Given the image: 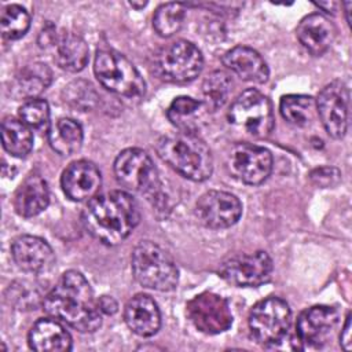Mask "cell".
Returning <instances> with one entry per match:
<instances>
[{"mask_svg":"<svg viewBox=\"0 0 352 352\" xmlns=\"http://www.w3.org/2000/svg\"><path fill=\"white\" fill-rule=\"evenodd\" d=\"M44 311L81 333H92L102 324V312L88 280L77 271L65 272L45 294Z\"/></svg>","mask_w":352,"mask_h":352,"instance_id":"1","label":"cell"},{"mask_svg":"<svg viewBox=\"0 0 352 352\" xmlns=\"http://www.w3.org/2000/svg\"><path fill=\"white\" fill-rule=\"evenodd\" d=\"M81 220L91 236L107 246H114L135 230L140 212L129 192L114 190L91 198L82 210Z\"/></svg>","mask_w":352,"mask_h":352,"instance_id":"2","label":"cell"},{"mask_svg":"<svg viewBox=\"0 0 352 352\" xmlns=\"http://www.w3.org/2000/svg\"><path fill=\"white\" fill-rule=\"evenodd\" d=\"M158 157L183 177L192 182H204L213 170V157L208 144L190 132L164 135L155 144Z\"/></svg>","mask_w":352,"mask_h":352,"instance_id":"3","label":"cell"},{"mask_svg":"<svg viewBox=\"0 0 352 352\" xmlns=\"http://www.w3.org/2000/svg\"><path fill=\"white\" fill-rule=\"evenodd\" d=\"M114 173L118 183L129 191L144 194L157 209L164 205L161 182L150 155L140 148H125L114 161Z\"/></svg>","mask_w":352,"mask_h":352,"instance_id":"4","label":"cell"},{"mask_svg":"<svg viewBox=\"0 0 352 352\" xmlns=\"http://www.w3.org/2000/svg\"><path fill=\"white\" fill-rule=\"evenodd\" d=\"M132 272L142 286L158 292L173 290L179 282V271L173 258L151 241H142L133 249Z\"/></svg>","mask_w":352,"mask_h":352,"instance_id":"5","label":"cell"},{"mask_svg":"<svg viewBox=\"0 0 352 352\" xmlns=\"http://www.w3.org/2000/svg\"><path fill=\"white\" fill-rule=\"evenodd\" d=\"M94 72L98 81L110 92L126 98L140 99L146 92V82L138 69L122 54L113 50L96 52Z\"/></svg>","mask_w":352,"mask_h":352,"instance_id":"6","label":"cell"},{"mask_svg":"<svg viewBox=\"0 0 352 352\" xmlns=\"http://www.w3.org/2000/svg\"><path fill=\"white\" fill-rule=\"evenodd\" d=\"M204 67V58L198 47L187 40H176L162 47L154 62L157 76L175 84L195 80Z\"/></svg>","mask_w":352,"mask_h":352,"instance_id":"7","label":"cell"},{"mask_svg":"<svg viewBox=\"0 0 352 352\" xmlns=\"http://www.w3.org/2000/svg\"><path fill=\"white\" fill-rule=\"evenodd\" d=\"M292 312L286 301L268 297L253 305L249 314V330L256 342L265 348L282 342L289 333Z\"/></svg>","mask_w":352,"mask_h":352,"instance_id":"8","label":"cell"},{"mask_svg":"<svg viewBox=\"0 0 352 352\" xmlns=\"http://www.w3.org/2000/svg\"><path fill=\"white\" fill-rule=\"evenodd\" d=\"M228 120L254 138L268 136L275 125L272 104L257 89H246L238 95L228 110Z\"/></svg>","mask_w":352,"mask_h":352,"instance_id":"9","label":"cell"},{"mask_svg":"<svg viewBox=\"0 0 352 352\" xmlns=\"http://www.w3.org/2000/svg\"><path fill=\"white\" fill-rule=\"evenodd\" d=\"M228 172L246 184H260L271 175L272 155L257 144L236 143L226 158Z\"/></svg>","mask_w":352,"mask_h":352,"instance_id":"10","label":"cell"},{"mask_svg":"<svg viewBox=\"0 0 352 352\" xmlns=\"http://www.w3.org/2000/svg\"><path fill=\"white\" fill-rule=\"evenodd\" d=\"M186 314L194 327L205 334H219L232 324L228 301L210 292L201 293L187 302Z\"/></svg>","mask_w":352,"mask_h":352,"instance_id":"11","label":"cell"},{"mask_svg":"<svg viewBox=\"0 0 352 352\" xmlns=\"http://www.w3.org/2000/svg\"><path fill=\"white\" fill-rule=\"evenodd\" d=\"M272 260L265 252L239 254L226 260L219 275L228 283L238 287H256L271 279Z\"/></svg>","mask_w":352,"mask_h":352,"instance_id":"12","label":"cell"},{"mask_svg":"<svg viewBox=\"0 0 352 352\" xmlns=\"http://www.w3.org/2000/svg\"><path fill=\"white\" fill-rule=\"evenodd\" d=\"M315 103L326 132L334 139L344 138L349 117V91L346 85L340 80L331 81L319 92Z\"/></svg>","mask_w":352,"mask_h":352,"instance_id":"13","label":"cell"},{"mask_svg":"<svg viewBox=\"0 0 352 352\" xmlns=\"http://www.w3.org/2000/svg\"><path fill=\"white\" fill-rule=\"evenodd\" d=\"M338 319L337 309L327 305H315L301 312L296 323L297 348H322L326 345L334 334Z\"/></svg>","mask_w":352,"mask_h":352,"instance_id":"14","label":"cell"},{"mask_svg":"<svg viewBox=\"0 0 352 352\" xmlns=\"http://www.w3.org/2000/svg\"><path fill=\"white\" fill-rule=\"evenodd\" d=\"M198 220L209 228H228L234 226L242 214L241 201L227 191H206L195 205Z\"/></svg>","mask_w":352,"mask_h":352,"instance_id":"15","label":"cell"},{"mask_svg":"<svg viewBox=\"0 0 352 352\" xmlns=\"http://www.w3.org/2000/svg\"><path fill=\"white\" fill-rule=\"evenodd\" d=\"M11 256L16 267L28 274H45L55 264L51 246L34 235H19L11 243Z\"/></svg>","mask_w":352,"mask_h":352,"instance_id":"16","label":"cell"},{"mask_svg":"<svg viewBox=\"0 0 352 352\" xmlns=\"http://www.w3.org/2000/svg\"><path fill=\"white\" fill-rule=\"evenodd\" d=\"M102 184V175L98 166L88 160L72 162L62 173L60 186L63 192L72 201H89L94 198Z\"/></svg>","mask_w":352,"mask_h":352,"instance_id":"17","label":"cell"},{"mask_svg":"<svg viewBox=\"0 0 352 352\" xmlns=\"http://www.w3.org/2000/svg\"><path fill=\"white\" fill-rule=\"evenodd\" d=\"M296 33L298 41L309 54L320 56L331 47L336 28L324 15L309 14L300 21Z\"/></svg>","mask_w":352,"mask_h":352,"instance_id":"18","label":"cell"},{"mask_svg":"<svg viewBox=\"0 0 352 352\" xmlns=\"http://www.w3.org/2000/svg\"><path fill=\"white\" fill-rule=\"evenodd\" d=\"M124 319L126 326L140 337L154 336L161 326L158 305L147 294H136L126 302Z\"/></svg>","mask_w":352,"mask_h":352,"instance_id":"19","label":"cell"},{"mask_svg":"<svg viewBox=\"0 0 352 352\" xmlns=\"http://www.w3.org/2000/svg\"><path fill=\"white\" fill-rule=\"evenodd\" d=\"M50 202L48 184L40 173H30L19 184L14 195V209L22 217L41 213Z\"/></svg>","mask_w":352,"mask_h":352,"instance_id":"20","label":"cell"},{"mask_svg":"<svg viewBox=\"0 0 352 352\" xmlns=\"http://www.w3.org/2000/svg\"><path fill=\"white\" fill-rule=\"evenodd\" d=\"M223 63L243 81L265 82L270 72L261 55L253 48L236 45L228 50L223 56Z\"/></svg>","mask_w":352,"mask_h":352,"instance_id":"21","label":"cell"},{"mask_svg":"<svg viewBox=\"0 0 352 352\" xmlns=\"http://www.w3.org/2000/svg\"><path fill=\"white\" fill-rule=\"evenodd\" d=\"M29 346L38 352H63L72 349L69 331L55 319H38L28 336Z\"/></svg>","mask_w":352,"mask_h":352,"instance_id":"22","label":"cell"},{"mask_svg":"<svg viewBox=\"0 0 352 352\" xmlns=\"http://www.w3.org/2000/svg\"><path fill=\"white\" fill-rule=\"evenodd\" d=\"M89 58V50L85 40L74 33H63L58 36L55 43V62L66 72L82 70Z\"/></svg>","mask_w":352,"mask_h":352,"instance_id":"23","label":"cell"},{"mask_svg":"<svg viewBox=\"0 0 352 352\" xmlns=\"http://www.w3.org/2000/svg\"><path fill=\"white\" fill-rule=\"evenodd\" d=\"M206 106L190 96H177L168 107V120L182 132L195 133L204 124Z\"/></svg>","mask_w":352,"mask_h":352,"instance_id":"24","label":"cell"},{"mask_svg":"<svg viewBox=\"0 0 352 352\" xmlns=\"http://www.w3.org/2000/svg\"><path fill=\"white\" fill-rule=\"evenodd\" d=\"M82 128L72 118L58 120L48 131V142L54 151L60 155H72L81 148Z\"/></svg>","mask_w":352,"mask_h":352,"instance_id":"25","label":"cell"},{"mask_svg":"<svg viewBox=\"0 0 352 352\" xmlns=\"http://www.w3.org/2000/svg\"><path fill=\"white\" fill-rule=\"evenodd\" d=\"M52 81V72L51 69L41 62L26 65L16 76L15 80V89L19 95L28 99H33Z\"/></svg>","mask_w":352,"mask_h":352,"instance_id":"26","label":"cell"},{"mask_svg":"<svg viewBox=\"0 0 352 352\" xmlns=\"http://www.w3.org/2000/svg\"><path fill=\"white\" fill-rule=\"evenodd\" d=\"M1 140L7 153L14 157H25L33 147V135L29 126L16 118H6L1 124Z\"/></svg>","mask_w":352,"mask_h":352,"instance_id":"27","label":"cell"},{"mask_svg":"<svg viewBox=\"0 0 352 352\" xmlns=\"http://www.w3.org/2000/svg\"><path fill=\"white\" fill-rule=\"evenodd\" d=\"M279 110L287 122L296 126H307L314 120L316 103L307 95H286L280 99Z\"/></svg>","mask_w":352,"mask_h":352,"instance_id":"28","label":"cell"},{"mask_svg":"<svg viewBox=\"0 0 352 352\" xmlns=\"http://www.w3.org/2000/svg\"><path fill=\"white\" fill-rule=\"evenodd\" d=\"M231 89L232 80L227 73L221 70L210 73L202 82V94L205 99L204 104L208 110H217L227 102Z\"/></svg>","mask_w":352,"mask_h":352,"instance_id":"29","label":"cell"},{"mask_svg":"<svg viewBox=\"0 0 352 352\" xmlns=\"http://www.w3.org/2000/svg\"><path fill=\"white\" fill-rule=\"evenodd\" d=\"M186 18V6L182 3H165L153 16V28L161 37H170L180 30Z\"/></svg>","mask_w":352,"mask_h":352,"instance_id":"30","label":"cell"},{"mask_svg":"<svg viewBox=\"0 0 352 352\" xmlns=\"http://www.w3.org/2000/svg\"><path fill=\"white\" fill-rule=\"evenodd\" d=\"M1 33L8 40H16L25 36L30 28L29 12L18 4H10L4 7L0 18Z\"/></svg>","mask_w":352,"mask_h":352,"instance_id":"31","label":"cell"},{"mask_svg":"<svg viewBox=\"0 0 352 352\" xmlns=\"http://www.w3.org/2000/svg\"><path fill=\"white\" fill-rule=\"evenodd\" d=\"M19 117L29 128L43 129L50 124V106L44 99H28L19 107Z\"/></svg>","mask_w":352,"mask_h":352,"instance_id":"32","label":"cell"},{"mask_svg":"<svg viewBox=\"0 0 352 352\" xmlns=\"http://www.w3.org/2000/svg\"><path fill=\"white\" fill-rule=\"evenodd\" d=\"M40 298L41 297L36 290V286L26 280L14 282L7 290V300L10 304L16 305L19 309H34Z\"/></svg>","mask_w":352,"mask_h":352,"instance_id":"33","label":"cell"},{"mask_svg":"<svg viewBox=\"0 0 352 352\" xmlns=\"http://www.w3.org/2000/svg\"><path fill=\"white\" fill-rule=\"evenodd\" d=\"M309 177L314 184L326 188V187L336 186L341 179V173L338 169H336L333 166H323V168H318V169L312 170Z\"/></svg>","mask_w":352,"mask_h":352,"instance_id":"34","label":"cell"},{"mask_svg":"<svg viewBox=\"0 0 352 352\" xmlns=\"http://www.w3.org/2000/svg\"><path fill=\"white\" fill-rule=\"evenodd\" d=\"M56 40H58V34H56L55 26L52 23H47L38 34V45L41 48H47L50 45H55Z\"/></svg>","mask_w":352,"mask_h":352,"instance_id":"35","label":"cell"},{"mask_svg":"<svg viewBox=\"0 0 352 352\" xmlns=\"http://www.w3.org/2000/svg\"><path fill=\"white\" fill-rule=\"evenodd\" d=\"M351 314L346 315L345 318V323L342 326V330H341V334H340V344L342 346L344 351H351V345H352V338H351Z\"/></svg>","mask_w":352,"mask_h":352,"instance_id":"36","label":"cell"},{"mask_svg":"<svg viewBox=\"0 0 352 352\" xmlns=\"http://www.w3.org/2000/svg\"><path fill=\"white\" fill-rule=\"evenodd\" d=\"M98 305H99V309L102 314H106V315H113L117 312L118 309V305H117V301L113 298V297H109V296H102L98 298Z\"/></svg>","mask_w":352,"mask_h":352,"instance_id":"37","label":"cell"}]
</instances>
